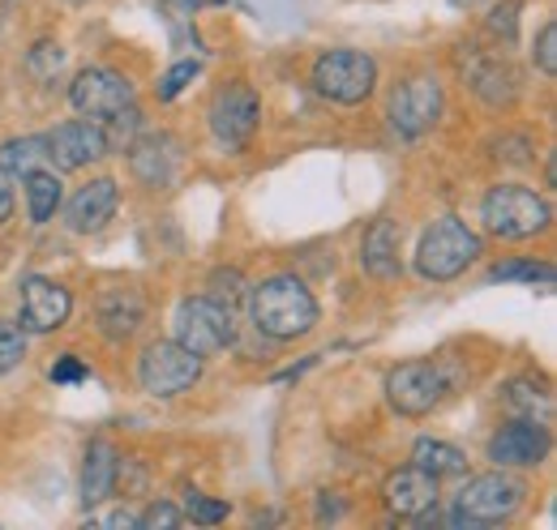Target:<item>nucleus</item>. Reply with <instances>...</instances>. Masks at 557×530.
Listing matches in <instances>:
<instances>
[{"label":"nucleus","instance_id":"obj_1","mask_svg":"<svg viewBox=\"0 0 557 530\" xmlns=\"http://www.w3.org/2000/svg\"><path fill=\"white\" fill-rule=\"evenodd\" d=\"M249 317L258 333L275 342H292L318 326V300L296 274H275L249 291Z\"/></svg>","mask_w":557,"mask_h":530},{"label":"nucleus","instance_id":"obj_2","mask_svg":"<svg viewBox=\"0 0 557 530\" xmlns=\"http://www.w3.org/2000/svg\"><path fill=\"white\" fill-rule=\"evenodd\" d=\"M523 501H528V483L497 466L459 488L450 505V527H502L523 509Z\"/></svg>","mask_w":557,"mask_h":530},{"label":"nucleus","instance_id":"obj_3","mask_svg":"<svg viewBox=\"0 0 557 530\" xmlns=\"http://www.w3.org/2000/svg\"><path fill=\"white\" fill-rule=\"evenodd\" d=\"M481 223H485L488 236L497 240H536L549 231L554 223V210L549 201L541 198L536 189L528 185H493L481 201Z\"/></svg>","mask_w":557,"mask_h":530},{"label":"nucleus","instance_id":"obj_4","mask_svg":"<svg viewBox=\"0 0 557 530\" xmlns=\"http://www.w3.org/2000/svg\"><path fill=\"white\" fill-rule=\"evenodd\" d=\"M485 253V240L463 223V218H437L417 249V269L433 282H450L459 278L468 265Z\"/></svg>","mask_w":557,"mask_h":530},{"label":"nucleus","instance_id":"obj_5","mask_svg":"<svg viewBox=\"0 0 557 530\" xmlns=\"http://www.w3.org/2000/svg\"><path fill=\"white\" fill-rule=\"evenodd\" d=\"M313 90L331 103L356 108L377 90V61L356 48H331L313 61Z\"/></svg>","mask_w":557,"mask_h":530},{"label":"nucleus","instance_id":"obj_6","mask_svg":"<svg viewBox=\"0 0 557 530\" xmlns=\"http://www.w3.org/2000/svg\"><path fill=\"white\" fill-rule=\"evenodd\" d=\"M172 326H176V342L189 346V351L202 355V359L227 351V346L236 342V317H232V308H227L223 300H214V295H189V300H181Z\"/></svg>","mask_w":557,"mask_h":530},{"label":"nucleus","instance_id":"obj_7","mask_svg":"<svg viewBox=\"0 0 557 530\" xmlns=\"http://www.w3.org/2000/svg\"><path fill=\"white\" fill-rule=\"evenodd\" d=\"M450 373L437 364V359H408L399 368L386 373V402L408 415V419H420L429 411L442 406V398L450 394Z\"/></svg>","mask_w":557,"mask_h":530},{"label":"nucleus","instance_id":"obj_8","mask_svg":"<svg viewBox=\"0 0 557 530\" xmlns=\"http://www.w3.org/2000/svg\"><path fill=\"white\" fill-rule=\"evenodd\" d=\"M202 377V355H194L189 346L172 342H150L138 359V381L150 398H176L194 390Z\"/></svg>","mask_w":557,"mask_h":530},{"label":"nucleus","instance_id":"obj_9","mask_svg":"<svg viewBox=\"0 0 557 530\" xmlns=\"http://www.w3.org/2000/svg\"><path fill=\"white\" fill-rule=\"evenodd\" d=\"M207 121H210V132H214L219 146H227V150H245V146L253 141V132H258V121H262V103H258L253 86H245V81H227V86H219L214 99H210Z\"/></svg>","mask_w":557,"mask_h":530},{"label":"nucleus","instance_id":"obj_10","mask_svg":"<svg viewBox=\"0 0 557 530\" xmlns=\"http://www.w3.org/2000/svg\"><path fill=\"white\" fill-rule=\"evenodd\" d=\"M442 116V86L437 77H408L391 90V103H386V121L391 129L408 141H417L424 132L437 125Z\"/></svg>","mask_w":557,"mask_h":530},{"label":"nucleus","instance_id":"obj_11","mask_svg":"<svg viewBox=\"0 0 557 530\" xmlns=\"http://www.w3.org/2000/svg\"><path fill=\"white\" fill-rule=\"evenodd\" d=\"M134 99H138V94H134V81H129L125 73L103 68V65L82 68L70 86V103L82 116H90V121H108V116L134 108Z\"/></svg>","mask_w":557,"mask_h":530},{"label":"nucleus","instance_id":"obj_12","mask_svg":"<svg viewBox=\"0 0 557 530\" xmlns=\"http://www.w3.org/2000/svg\"><path fill=\"white\" fill-rule=\"evenodd\" d=\"M554 450V437H549V424H536V419H510L506 428L493 432L488 441V463H497L502 470H528V466H541Z\"/></svg>","mask_w":557,"mask_h":530},{"label":"nucleus","instance_id":"obj_13","mask_svg":"<svg viewBox=\"0 0 557 530\" xmlns=\"http://www.w3.org/2000/svg\"><path fill=\"white\" fill-rule=\"evenodd\" d=\"M73 295L57 278H26L22 282V300H17V326L22 333H52L70 321Z\"/></svg>","mask_w":557,"mask_h":530},{"label":"nucleus","instance_id":"obj_14","mask_svg":"<svg viewBox=\"0 0 557 530\" xmlns=\"http://www.w3.org/2000/svg\"><path fill=\"white\" fill-rule=\"evenodd\" d=\"M459 73L472 86V94H481L488 108H502L519 94V73L502 52H485V48H463L459 52Z\"/></svg>","mask_w":557,"mask_h":530},{"label":"nucleus","instance_id":"obj_15","mask_svg":"<svg viewBox=\"0 0 557 530\" xmlns=\"http://www.w3.org/2000/svg\"><path fill=\"white\" fill-rule=\"evenodd\" d=\"M48 154L61 172H77V167H90L108 154V132L99 121H65L48 132Z\"/></svg>","mask_w":557,"mask_h":530},{"label":"nucleus","instance_id":"obj_16","mask_svg":"<svg viewBox=\"0 0 557 530\" xmlns=\"http://www.w3.org/2000/svg\"><path fill=\"white\" fill-rule=\"evenodd\" d=\"M382 496H386V509L395 518H408V522H424V518L437 514V479L429 470H420V466L395 470L386 479Z\"/></svg>","mask_w":557,"mask_h":530},{"label":"nucleus","instance_id":"obj_17","mask_svg":"<svg viewBox=\"0 0 557 530\" xmlns=\"http://www.w3.org/2000/svg\"><path fill=\"white\" fill-rule=\"evenodd\" d=\"M146 317V300L138 287H103L95 300V326L108 342H125L134 338Z\"/></svg>","mask_w":557,"mask_h":530},{"label":"nucleus","instance_id":"obj_18","mask_svg":"<svg viewBox=\"0 0 557 530\" xmlns=\"http://www.w3.org/2000/svg\"><path fill=\"white\" fill-rule=\"evenodd\" d=\"M116 205H121L116 180L99 176V180L82 185V189L70 198V205H65V223H70L77 236H90V231H99V227H108V223L116 218Z\"/></svg>","mask_w":557,"mask_h":530},{"label":"nucleus","instance_id":"obj_19","mask_svg":"<svg viewBox=\"0 0 557 530\" xmlns=\"http://www.w3.org/2000/svg\"><path fill=\"white\" fill-rule=\"evenodd\" d=\"M399 249H404L399 223H395V218H377V223L364 231V240H360V265H364L373 278L391 282V278H399V269H404Z\"/></svg>","mask_w":557,"mask_h":530},{"label":"nucleus","instance_id":"obj_20","mask_svg":"<svg viewBox=\"0 0 557 530\" xmlns=\"http://www.w3.org/2000/svg\"><path fill=\"white\" fill-rule=\"evenodd\" d=\"M121 479V454L108 441H90L86 445V463H82V505H103L112 496Z\"/></svg>","mask_w":557,"mask_h":530},{"label":"nucleus","instance_id":"obj_21","mask_svg":"<svg viewBox=\"0 0 557 530\" xmlns=\"http://www.w3.org/2000/svg\"><path fill=\"white\" fill-rule=\"evenodd\" d=\"M129 167L146 189H159L172 180V167H176V141L172 137H141V141H129Z\"/></svg>","mask_w":557,"mask_h":530},{"label":"nucleus","instance_id":"obj_22","mask_svg":"<svg viewBox=\"0 0 557 530\" xmlns=\"http://www.w3.org/2000/svg\"><path fill=\"white\" fill-rule=\"evenodd\" d=\"M502 406H506L515 419L549 424V419H554V390H549V381H541V377H515V381L502 386Z\"/></svg>","mask_w":557,"mask_h":530},{"label":"nucleus","instance_id":"obj_23","mask_svg":"<svg viewBox=\"0 0 557 530\" xmlns=\"http://www.w3.org/2000/svg\"><path fill=\"white\" fill-rule=\"evenodd\" d=\"M22 189H26V210H30V223L35 227L48 223V218H57V210H61V176L57 172L39 167V172L22 176Z\"/></svg>","mask_w":557,"mask_h":530},{"label":"nucleus","instance_id":"obj_24","mask_svg":"<svg viewBox=\"0 0 557 530\" xmlns=\"http://www.w3.org/2000/svg\"><path fill=\"white\" fill-rule=\"evenodd\" d=\"M48 163H52L48 137H9L0 146V172H9V176H30Z\"/></svg>","mask_w":557,"mask_h":530},{"label":"nucleus","instance_id":"obj_25","mask_svg":"<svg viewBox=\"0 0 557 530\" xmlns=\"http://www.w3.org/2000/svg\"><path fill=\"white\" fill-rule=\"evenodd\" d=\"M412 466L420 470H429L433 479H450V475H463L468 470V454L463 450H455V445H446V441H417L412 445Z\"/></svg>","mask_w":557,"mask_h":530},{"label":"nucleus","instance_id":"obj_26","mask_svg":"<svg viewBox=\"0 0 557 530\" xmlns=\"http://www.w3.org/2000/svg\"><path fill=\"white\" fill-rule=\"evenodd\" d=\"M488 282H554V265L536 262V257H523V262H497L488 269Z\"/></svg>","mask_w":557,"mask_h":530},{"label":"nucleus","instance_id":"obj_27","mask_svg":"<svg viewBox=\"0 0 557 530\" xmlns=\"http://www.w3.org/2000/svg\"><path fill=\"white\" fill-rule=\"evenodd\" d=\"M181 514L194 518V522H202V527H214V522L227 518V505L207 496V492H198V488H185V509H181Z\"/></svg>","mask_w":557,"mask_h":530},{"label":"nucleus","instance_id":"obj_28","mask_svg":"<svg viewBox=\"0 0 557 530\" xmlns=\"http://www.w3.org/2000/svg\"><path fill=\"white\" fill-rule=\"evenodd\" d=\"M26 359V333L9 321H0V377H9Z\"/></svg>","mask_w":557,"mask_h":530},{"label":"nucleus","instance_id":"obj_29","mask_svg":"<svg viewBox=\"0 0 557 530\" xmlns=\"http://www.w3.org/2000/svg\"><path fill=\"white\" fill-rule=\"evenodd\" d=\"M198 73H202L198 61H181V65H172L163 77H159V99H163V103H172V99H176V94H181Z\"/></svg>","mask_w":557,"mask_h":530},{"label":"nucleus","instance_id":"obj_30","mask_svg":"<svg viewBox=\"0 0 557 530\" xmlns=\"http://www.w3.org/2000/svg\"><path fill=\"white\" fill-rule=\"evenodd\" d=\"M532 61H536V68H541L545 77H554L557 73V26L554 22L541 26V35H536V43H532Z\"/></svg>","mask_w":557,"mask_h":530},{"label":"nucleus","instance_id":"obj_31","mask_svg":"<svg viewBox=\"0 0 557 530\" xmlns=\"http://www.w3.org/2000/svg\"><path fill=\"white\" fill-rule=\"evenodd\" d=\"M181 522H185V514H181L172 501H154V505H146V509L138 514L141 530H159V527L172 530V527H181Z\"/></svg>","mask_w":557,"mask_h":530},{"label":"nucleus","instance_id":"obj_32","mask_svg":"<svg viewBox=\"0 0 557 530\" xmlns=\"http://www.w3.org/2000/svg\"><path fill=\"white\" fill-rule=\"evenodd\" d=\"M65 65V48L61 43H52V39H44V43H35V52H30V68L39 73V77H48V73H57V68Z\"/></svg>","mask_w":557,"mask_h":530},{"label":"nucleus","instance_id":"obj_33","mask_svg":"<svg viewBox=\"0 0 557 530\" xmlns=\"http://www.w3.org/2000/svg\"><path fill=\"white\" fill-rule=\"evenodd\" d=\"M519 0H506V4H497L493 9V17H488V30L493 35H502V39H515V26H519Z\"/></svg>","mask_w":557,"mask_h":530},{"label":"nucleus","instance_id":"obj_34","mask_svg":"<svg viewBox=\"0 0 557 530\" xmlns=\"http://www.w3.org/2000/svg\"><path fill=\"white\" fill-rule=\"evenodd\" d=\"M57 386H77V381H86L90 377V368L77 359V355H61L57 364H52V373H48Z\"/></svg>","mask_w":557,"mask_h":530},{"label":"nucleus","instance_id":"obj_35","mask_svg":"<svg viewBox=\"0 0 557 530\" xmlns=\"http://www.w3.org/2000/svg\"><path fill=\"white\" fill-rule=\"evenodd\" d=\"M13 180H9V172H0V223H9L13 218Z\"/></svg>","mask_w":557,"mask_h":530},{"label":"nucleus","instance_id":"obj_36","mask_svg":"<svg viewBox=\"0 0 557 530\" xmlns=\"http://www.w3.org/2000/svg\"><path fill=\"white\" fill-rule=\"evenodd\" d=\"M335 522V518H344V501H331V492H322L318 496V522Z\"/></svg>","mask_w":557,"mask_h":530},{"label":"nucleus","instance_id":"obj_37","mask_svg":"<svg viewBox=\"0 0 557 530\" xmlns=\"http://www.w3.org/2000/svg\"><path fill=\"white\" fill-rule=\"evenodd\" d=\"M181 9H214V4H227V0H176Z\"/></svg>","mask_w":557,"mask_h":530},{"label":"nucleus","instance_id":"obj_38","mask_svg":"<svg viewBox=\"0 0 557 530\" xmlns=\"http://www.w3.org/2000/svg\"><path fill=\"white\" fill-rule=\"evenodd\" d=\"M450 4H455V9H476L481 0H450Z\"/></svg>","mask_w":557,"mask_h":530},{"label":"nucleus","instance_id":"obj_39","mask_svg":"<svg viewBox=\"0 0 557 530\" xmlns=\"http://www.w3.org/2000/svg\"><path fill=\"white\" fill-rule=\"evenodd\" d=\"M70 4H86V0H70Z\"/></svg>","mask_w":557,"mask_h":530}]
</instances>
